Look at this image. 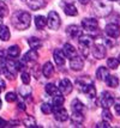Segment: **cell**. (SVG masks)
Segmentation results:
<instances>
[{
  "label": "cell",
  "mask_w": 120,
  "mask_h": 128,
  "mask_svg": "<svg viewBox=\"0 0 120 128\" xmlns=\"http://www.w3.org/2000/svg\"><path fill=\"white\" fill-rule=\"evenodd\" d=\"M12 24L17 30H27L31 24V16L27 11H17L12 16Z\"/></svg>",
  "instance_id": "1"
},
{
  "label": "cell",
  "mask_w": 120,
  "mask_h": 128,
  "mask_svg": "<svg viewBox=\"0 0 120 128\" xmlns=\"http://www.w3.org/2000/svg\"><path fill=\"white\" fill-rule=\"evenodd\" d=\"M113 10V5L109 0H94L92 12L97 17H106Z\"/></svg>",
  "instance_id": "2"
},
{
  "label": "cell",
  "mask_w": 120,
  "mask_h": 128,
  "mask_svg": "<svg viewBox=\"0 0 120 128\" xmlns=\"http://www.w3.org/2000/svg\"><path fill=\"white\" fill-rule=\"evenodd\" d=\"M47 24L52 30H58L61 25V19L55 11H51L48 13V19H47Z\"/></svg>",
  "instance_id": "3"
},
{
  "label": "cell",
  "mask_w": 120,
  "mask_h": 128,
  "mask_svg": "<svg viewBox=\"0 0 120 128\" xmlns=\"http://www.w3.org/2000/svg\"><path fill=\"white\" fill-rule=\"evenodd\" d=\"M4 73L7 77V79L13 80L16 78V74H17V68L13 61H5L4 62Z\"/></svg>",
  "instance_id": "4"
},
{
  "label": "cell",
  "mask_w": 120,
  "mask_h": 128,
  "mask_svg": "<svg viewBox=\"0 0 120 128\" xmlns=\"http://www.w3.org/2000/svg\"><path fill=\"white\" fill-rule=\"evenodd\" d=\"M104 32L108 36L109 38H118L120 36V26L115 23H110L107 24L106 28H104Z\"/></svg>",
  "instance_id": "5"
},
{
  "label": "cell",
  "mask_w": 120,
  "mask_h": 128,
  "mask_svg": "<svg viewBox=\"0 0 120 128\" xmlns=\"http://www.w3.org/2000/svg\"><path fill=\"white\" fill-rule=\"evenodd\" d=\"M82 26L84 30L91 32V31H96L97 28H98V23H97V19L95 18H84L82 20Z\"/></svg>",
  "instance_id": "6"
},
{
  "label": "cell",
  "mask_w": 120,
  "mask_h": 128,
  "mask_svg": "<svg viewBox=\"0 0 120 128\" xmlns=\"http://www.w3.org/2000/svg\"><path fill=\"white\" fill-rule=\"evenodd\" d=\"M114 96L113 94H110L108 91H103L102 95H101V98H100V102H101V106L103 108H110V106H113V103H114Z\"/></svg>",
  "instance_id": "7"
},
{
  "label": "cell",
  "mask_w": 120,
  "mask_h": 128,
  "mask_svg": "<svg viewBox=\"0 0 120 128\" xmlns=\"http://www.w3.org/2000/svg\"><path fill=\"white\" fill-rule=\"evenodd\" d=\"M70 67L72 71H76V72H79L83 70L84 67V60L78 55H74L73 58L70 59Z\"/></svg>",
  "instance_id": "8"
},
{
  "label": "cell",
  "mask_w": 120,
  "mask_h": 128,
  "mask_svg": "<svg viewBox=\"0 0 120 128\" xmlns=\"http://www.w3.org/2000/svg\"><path fill=\"white\" fill-rule=\"evenodd\" d=\"M53 112H54V117L55 120L60 121V122H65L69 120V114H67V110L64 109L63 106H57V108H53Z\"/></svg>",
  "instance_id": "9"
},
{
  "label": "cell",
  "mask_w": 120,
  "mask_h": 128,
  "mask_svg": "<svg viewBox=\"0 0 120 128\" xmlns=\"http://www.w3.org/2000/svg\"><path fill=\"white\" fill-rule=\"evenodd\" d=\"M79 90L83 94H85L89 98H95L96 97V89H95V86H94L92 83H88L82 85L79 88Z\"/></svg>",
  "instance_id": "10"
},
{
  "label": "cell",
  "mask_w": 120,
  "mask_h": 128,
  "mask_svg": "<svg viewBox=\"0 0 120 128\" xmlns=\"http://www.w3.org/2000/svg\"><path fill=\"white\" fill-rule=\"evenodd\" d=\"M59 91L60 92H63L64 95H69V94H71V91H72V89H73V86H72V84H71V82H70L67 78H64L60 80V83H59Z\"/></svg>",
  "instance_id": "11"
},
{
  "label": "cell",
  "mask_w": 120,
  "mask_h": 128,
  "mask_svg": "<svg viewBox=\"0 0 120 128\" xmlns=\"http://www.w3.org/2000/svg\"><path fill=\"white\" fill-rule=\"evenodd\" d=\"M91 49H92V55L95 56L96 59H98V60L104 59L106 53H107V50H106V47H104V46H102V44H94Z\"/></svg>",
  "instance_id": "12"
},
{
  "label": "cell",
  "mask_w": 120,
  "mask_h": 128,
  "mask_svg": "<svg viewBox=\"0 0 120 128\" xmlns=\"http://www.w3.org/2000/svg\"><path fill=\"white\" fill-rule=\"evenodd\" d=\"M53 58H54V61L57 64V66L61 67L65 65V61H66V56L64 54V52L61 49H55L54 53H53Z\"/></svg>",
  "instance_id": "13"
},
{
  "label": "cell",
  "mask_w": 120,
  "mask_h": 128,
  "mask_svg": "<svg viewBox=\"0 0 120 128\" xmlns=\"http://www.w3.org/2000/svg\"><path fill=\"white\" fill-rule=\"evenodd\" d=\"M66 34L69 35L71 38H78L80 35H82V29L78 26V25H69L67 28H66Z\"/></svg>",
  "instance_id": "14"
},
{
  "label": "cell",
  "mask_w": 120,
  "mask_h": 128,
  "mask_svg": "<svg viewBox=\"0 0 120 128\" xmlns=\"http://www.w3.org/2000/svg\"><path fill=\"white\" fill-rule=\"evenodd\" d=\"M37 59H39V53H37V50H35V49H30L23 58L24 61L29 62V64H34V62H36Z\"/></svg>",
  "instance_id": "15"
},
{
  "label": "cell",
  "mask_w": 120,
  "mask_h": 128,
  "mask_svg": "<svg viewBox=\"0 0 120 128\" xmlns=\"http://www.w3.org/2000/svg\"><path fill=\"white\" fill-rule=\"evenodd\" d=\"M84 112H72L71 115V121L73 123V126H80L83 121H84Z\"/></svg>",
  "instance_id": "16"
},
{
  "label": "cell",
  "mask_w": 120,
  "mask_h": 128,
  "mask_svg": "<svg viewBox=\"0 0 120 128\" xmlns=\"http://www.w3.org/2000/svg\"><path fill=\"white\" fill-rule=\"evenodd\" d=\"M63 52L67 59H71V58H73L74 55H77V49H76L72 44H70V43H65V44H64Z\"/></svg>",
  "instance_id": "17"
},
{
  "label": "cell",
  "mask_w": 120,
  "mask_h": 128,
  "mask_svg": "<svg viewBox=\"0 0 120 128\" xmlns=\"http://www.w3.org/2000/svg\"><path fill=\"white\" fill-rule=\"evenodd\" d=\"M42 74L46 77V78H52L53 74H54V67L52 65V62H46L43 67H42Z\"/></svg>",
  "instance_id": "18"
},
{
  "label": "cell",
  "mask_w": 120,
  "mask_h": 128,
  "mask_svg": "<svg viewBox=\"0 0 120 128\" xmlns=\"http://www.w3.org/2000/svg\"><path fill=\"white\" fill-rule=\"evenodd\" d=\"M28 6L33 11L40 10L45 6V0H28Z\"/></svg>",
  "instance_id": "19"
},
{
  "label": "cell",
  "mask_w": 120,
  "mask_h": 128,
  "mask_svg": "<svg viewBox=\"0 0 120 128\" xmlns=\"http://www.w3.org/2000/svg\"><path fill=\"white\" fill-rule=\"evenodd\" d=\"M71 108H72V112H85V106H84L79 100H72Z\"/></svg>",
  "instance_id": "20"
},
{
  "label": "cell",
  "mask_w": 120,
  "mask_h": 128,
  "mask_svg": "<svg viewBox=\"0 0 120 128\" xmlns=\"http://www.w3.org/2000/svg\"><path fill=\"white\" fill-rule=\"evenodd\" d=\"M64 12L66 16H71V17H74L78 14V11H77V7L73 5V4H67L65 5L64 7Z\"/></svg>",
  "instance_id": "21"
},
{
  "label": "cell",
  "mask_w": 120,
  "mask_h": 128,
  "mask_svg": "<svg viewBox=\"0 0 120 128\" xmlns=\"http://www.w3.org/2000/svg\"><path fill=\"white\" fill-rule=\"evenodd\" d=\"M21 54V49H19V47L18 46H11L9 49H7V55L10 59H16L18 58Z\"/></svg>",
  "instance_id": "22"
},
{
  "label": "cell",
  "mask_w": 120,
  "mask_h": 128,
  "mask_svg": "<svg viewBox=\"0 0 120 128\" xmlns=\"http://www.w3.org/2000/svg\"><path fill=\"white\" fill-rule=\"evenodd\" d=\"M11 37L10 30L6 25H0V40L1 41H9Z\"/></svg>",
  "instance_id": "23"
},
{
  "label": "cell",
  "mask_w": 120,
  "mask_h": 128,
  "mask_svg": "<svg viewBox=\"0 0 120 128\" xmlns=\"http://www.w3.org/2000/svg\"><path fill=\"white\" fill-rule=\"evenodd\" d=\"M108 68L107 67H98V70L96 71V78L98 79V80H104V79L108 77Z\"/></svg>",
  "instance_id": "24"
},
{
  "label": "cell",
  "mask_w": 120,
  "mask_h": 128,
  "mask_svg": "<svg viewBox=\"0 0 120 128\" xmlns=\"http://www.w3.org/2000/svg\"><path fill=\"white\" fill-rule=\"evenodd\" d=\"M28 43L31 49L37 50L42 46V41L40 38H37V37H30V38H28Z\"/></svg>",
  "instance_id": "25"
},
{
  "label": "cell",
  "mask_w": 120,
  "mask_h": 128,
  "mask_svg": "<svg viewBox=\"0 0 120 128\" xmlns=\"http://www.w3.org/2000/svg\"><path fill=\"white\" fill-rule=\"evenodd\" d=\"M46 92L48 94L49 96H52V97H54V96H57L60 94V91H59V89H58V86H55L54 84H47L46 85Z\"/></svg>",
  "instance_id": "26"
},
{
  "label": "cell",
  "mask_w": 120,
  "mask_h": 128,
  "mask_svg": "<svg viewBox=\"0 0 120 128\" xmlns=\"http://www.w3.org/2000/svg\"><path fill=\"white\" fill-rule=\"evenodd\" d=\"M106 80V83H107V85H108L109 88H118V85H119V78L118 77H115V76H109L104 79Z\"/></svg>",
  "instance_id": "27"
},
{
  "label": "cell",
  "mask_w": 120,
  "mask_h": 128,
  "mask_svg": "<svg viewBox=\"0 0 120 128\" xmlns=\"http://www.w3.org/2000/svg\"><path fill=\"white\" fill-rule=\"evenodd\" d=\"M35 25L39 30H42L47 25V19L43 16H36L35 17Z\"/></svg>",
  "instance_id": "28"
},
{
  "label": "cell",
  "mask_w": 120,
  "mask_h": 128,
  "mask_svg": "<svg viewBox=\"0 0 120 128\" xmlns=\"http://www.w3.org/2000/svg\"><path fill=\"white\" fill-rule=\"evenodd\" d=\"M31 95V88L27 86V84H24L23 86L19 88V96H22L23 98H28Z\"/></svg>",
  "instance_id": "29"
},
{
  "label": "cell",
  "mask_w": 120,
  "mask_h": 128,
  "mask_svg": "<svg viewBox=\"0 0 120 128\" xmlns=\"http://www.w3.org/2000/svg\"><path fill=\"white\" fill-rule=\"evenodd\" d=\"M64 102H65V98L64 96H61L60 94L53 97V108H57V106H63Z\"/></svg>",
  "instance_id": "30"
},
{
  "label": "cell",
  "mask_w": 120,
  "mask_h": 128,
  "mask_svg": "<svg viewBox=\"0 0 120 128\" xmlns=\"http://www.w3.org/2000/svg\"><path fill=\"white\" fill-rule=\"evenodd\" d=\"M78 42H79V44H84V46H88V47H91L92 46V41L89 36H82L80 35L78 37Z\"/></svg>",
  "instance_id": "31"
},
{
  "label": "cell",
  "mask_w": 120,
  "mask_h": 128,
  "mask_svg": "<svg viewBox=\"0 0 120 128\" xmlns=\"http://www.w3.org/2000/svg\"><path fill=\"white\" fill-rule=\"evenodd\" d=\"M107 67H109L110 70H116L119 67V60L115 58H109L107 60Z\"/></svg>",
  "instance_id": "32"
},
{
  "label": "cell",
  "mask_w": 120,
  "mask_h": 128,
  "mask_svg": "<svg viewBox=\"0 0 120 128\" xmlns=\"http://www.w3.org/2000/svg\"><path fill=\"white\" fill-rule=\"evenodd\" d=\"M24 126L25 127H37L36 126V120L33 116H28L24 120Z\"/></svg>",
  "instance_id": "33"
},
{
  "label": "cell",
  "mask_w": 120,
  "mask_h": 128,
  "mask_svg": "<svg viewBox=\"0 0 120 128\" xmlns=\"http://www.w3.org/2000/svg\"><path fill=\"white\" fill-rule=\"evenodd\" d=\"M9 14V7L4 1L0 0V16L1 17H6Z\"/></svg>",
  "instance_id": "34"
},
{
  "label": "cell",
  "mask_w": 120,
  "mask_h": 128,
  "mask_svg": "<svg viewBox=\"0 0 120 128\" xmlns=\"http://www.w3.org/2000/svg\"><path fill=\"white\" fill-rule=\"evenodd\" d=\"M41 110L43 114H51V112H53V106H51L49 103H43L41 106Z\"/></svg>",
  "instance_id": "35"
},
{
  "label": "cell",
  "mask_w": 120,
  "mask_h": 128,
  "mask_svg": "<svg viewBox=\"0 0 120 128\" xmlns=\"http://www.w3.org/2000/svg\"><path fill=\"white\" fill-rule=\"evenodd\" d=\"M5 100L9 102V103H12V102H16L17 100V95L15 92H7L5 96Z\"/></svg>",
  "instance_id": "36"
},
{
  "label": "cell",
  "mask_w": 120,
  "mask_h": 128,
  "mask_svg": "<svg viewBox=\"0 0 120 128\" xmlns=\"http://www.w3.org/2000/svg\"><path fill=\"white\" fill-rule=\"evenodd\" d=\"M21 79H22V82H23V84H27V85H29L30 84V74H29L28 72H22V76H21Z\"/></svg>",
  "instance_id": "37"
},
{
  "label": "cell",
  "mask_w": 120,
  "mask_h": 128,
  "mask_svg": "<svg viewBox=\"0 0 120 128\" xmlns=\"http://www.w3.org/2000/svg\"><path fill=\"white\" fill-rule=\"evenodd\" d=\"M102 117L106 120V121H110V120L113 118V116H112L110 112L108 110V108H104V110L102 112Z\"/></svg>",
  "instance_id": "38"
},
{
  "label": "cell",
  "mask_w": 120,
  "mask_h": 128,
  "mask_svg": "<svg viewBox=\"0 0 120 128\" xmlns=\"http://www.w3.org/2000/svg\"><path fill=\"white\" fill-rule=\"evenodd\" d=\"M89 48H90V47H88V46L79 44V49H80V52H82V54H83L84 58H88V55H89Z\"/></svg>",
  "instance_id": "39"
},
{
  "label": "cell",
  "mask_w": 120,
  "mask_h": 128,
  "mask_svg": "<svg viewBox=\"0 0 120 128\" xmlns=\"http://www.w3.org/2000/svg\"><path fill=\"white\" fill-rule=\"evenodd\" d=\"M113 106H114V109H115V112L120 115V98H116L114 100V103H113Z\"/></svg>",
  "instance_id": "40"
},
{
  "label": "cell",
  "mask_w": 120,
  "mask_h": 128,
  "mask_svg": "<svg viewBox=\"0 0 120 128\" xmlns=\"http://www.w3.org/2000/svg\"><path fill=\"white\" fill-rule=\"evenodd\" d=\"M96 127H97V128H104V127L109 128V127H110V124L108 123V121H106V120H104L103 122H100L98 124H96Z\"/></svg>",
  "instance_id": "41"
},
{
  "label": "cell",
  "mask_w": 120,
  "mask_h": 128,
  "mask_svg": "<svg viewBox=\"0 0 120 128\" xmlns=\"http://www.w3.org/2000/svg\"><path fill=\"white\" fill-rule=\"evenodd\" d=\"M5 88H6L5 82H4L3 79H0V92H1V91H4V90H5Z\"/></svg>",
  "instance_id": "42"
},
{
  "label": "cell",
  "mask_w": 120,
  "mask_h": 128,
  "mask_svg": "<svg viewBox=\"0 0 120 128\" xmlns=\"http://www.w3.org/2000/svg\"><path fill=\"white\" fill-rule=\"evenodd\" d=\"M6 126H7V122H6L4 118L0 117V127H6Z\"/></svg>",
  "instance_id": "43"
},
{
  "label": "cell",
  "mask_w": 120,
  "mask_h": 128,
  "mask_svg": "<svg viewBox=\"0 0 120 128\" xmlns=\"http://www.w3.org/2000/svg\"><path fill=\"white\" fill-rule=\"evenodd\" d=\"M1 73H4V61L3 60H0V74Z\"/></svg>",
  "instance_id": "44"
},
{
  "label": "cell",
  "mask_w": 120,
  "mask_h": 128,
  "mask_svg": "<svg viewBox=\"0 0 120 128\" xmlns=\"http://www.w3.org/2000/svg\"><path fill=\"white\" fill-rule=\"evenodd\" d=\"M82 5H86V4H89L90 2V0H78Z\"/></svg>",
  "instance_id": "45"
},
{
  "label": "cell",
  "mask_w": 120,
  "mask_h": 128,
  "mask_svg": "<svg viewBox=\"0 0 120 128\" xmlns=\"http://www.w3.org/2000/svg\"><path fill=\"white\" fill-rule=\"evenodd\" d=\"M18 108H21L22 110H24V109H25V106H24V103H22V102H21V103H18Z\"/></svg>",
  "instance_id": "46"
},
{
  "label": "cell",
  "mask_w": 120,
  "mask_h": 128,
  "mask_svg": "<svg viewBox=\"0 0 120 128\" xmlns=\"http://www.w3.org/2000/svg\"><path fill=\"white\" fill-rule=\"evenodd\" d=\"M1 24H3V17L0 16V25H1Z\"/></svg>",
  "instance_id": "47"
},
{
  "label": "cell",
  "mask_w": 120,
  "mask_h": 128,
  "mask_svg": "<svg viewBox=\"0 0 120 128\" xmlns=\"http://www.w3.org/2000/svg\"><path fill=\"white\" fill-rule=\"evenodd\" d=\"M118 60H119V65H120V55H119V59H118Z\"/></svg>",
  "instance_id": "48"
},
{
  "label": "cell",
  "mask_w": 120,
  "mask_h": 128,
  "mask_svg": "<svg viewBox=\"0 0 120 128\" xmlns=\"http://www.w3.org/2000/svg\"><path fill=\"white\" fill-rule=\"evenodd\" d=\"M110 1H118V0H110Z\"/></svg>",
  "instance_id": "49"
},
{
  "label": "cell",
  "mask_w": 120,
  "mask_h": 128,
  "mask_svg": "<svg viewBox=\"0 0 120 128\" xmlns=\"http://www.w3.org/2000/svg\"><path fill=\"white\" fill-rule=\"evenodd\" d=\"M0 108H1V100H0Z\"/></svg>",
  "instance_id": "50"
},
{
  "label": "cell",
  "mask_w": 120,
  "mask_h": 128,
  "mask_svg": "<svg viewBox=\"0 0 120 128\" xmlns=\"http://www.w3.org/2000/svg\"><path fill=\"white\" fill-rule=\"evenodd\" d=\"M23 1H25V0H23Z\"/></svg>",
  "instance_id": "51"
}]
</instances>
